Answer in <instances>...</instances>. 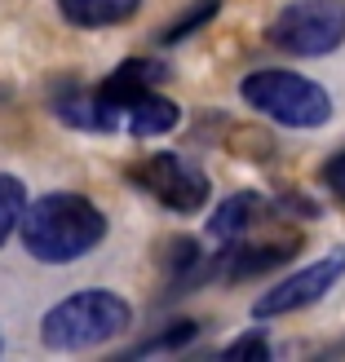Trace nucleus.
Returning a JSON list of instances; mask_svg holds the SVG:
<instances>
[{
    "label": "nucleus",
    "instance_id": "f257e3e1",
    "mask_svg": "<svg viewBox=\"0 0 345 362\" xmlns=\"http://www.w3.org/2000/svg\"><path fill=\"white\" fill-rule=\"evenodd\" d=\"M53 115L84 133H129V137H164L181 124L177 102L159 98V88H120L106 80L98 88L62 80L53 88Z\"/></svg>",
    "mask_w": 345,
    "mask_h": 362
},
{
    "label": "nucleus",
    "instance_id": "f03ea898",
    "mask_svg": "<svg viewBox=\"0 0 345 362\" xmlns=\"http://www.w3.org/2000/svg\"><path fill=\"white\" fill-rule=\"evenodd\" d=\"M18 234H23V247L35 261L71 265V261L89 257L106 239V216L94 199L58 190V194H45V199H35V204L23 208Z\"/></svg>",
    "mask_w": 345,
    "mask_h": 362
},
{
    "label": "nucleus",
    "instance_id": "7ed1b4c3",
    "mask_svg": "<svg viewBox=\"0 0 345 362\" xmlns=\"http://www.w3.org/2000/svg\"><path fill=\"white\" fill-rule=\"evenodd\" d=\"M129 322H133V310L124 296L106 292V287H84V292L58 300L40 318V340L58 354H76V349H94L115 340L120 332H129Z\"/></svg>",
    "mask_w": 345,
    "mask_h": 362
},
{
    "label": "nucleus",
    "instance_id": "20e7f679",
    "mask_svg": "<svg viewBox=\"0 0 345 362\" xmlns=\"http://www.w3.org/2000/svg\"><path fill=\"white\" fill-rule=\"evenodd\" d=\"M239 93L252 111L270 115L275 124H288V129H323L332 115L328 88L297 76V71H252L239 84Z\"/></svg>",
    "mask_w": 345,
    "mask_h": 362
},
{
    "label": "nucleus",
    "instance_id": "39448f33",
    "mask_svg": "<svg viewBox=\"0 0 345 362\" xmlns=\"http://www.w3.org/2000/svg\"><path fill=\"white\" fill-rule=\"evenodd\" d=\"M266 40L297 58H323L345 45V9L336 0H297V5L279 9Z\"/></svg>",
    "mask_w": 345,
    "mask_h": 362
},
{
    "label": "nucleus",
    "instance_id": "423d86ee",
    "mask_svg": "<svg viewBox=\"0 0 345 362\" xmlns=\"http://www.w3.org/2000/svg\"><path fill=\"white\" fill-rule=\"evenodd\" d=\"M129 181L142 190V194H151L155 204H164L169 212H181V216H191L208 204V173L204 168H195L191 159H181L173 151H155L147 159H137V164L129 168Z\"/></svg>",
    "mask_w": 345,
    "mask_h": 362
},
{
    "label": "nucleus",
    "instance_id": "0eeeda50",
    "mask_svg": "<svg viewBox=\"0 0 345 362\" xmlns=\"http://www.w3.org/2000/svg\"><path fill=\"white\" fill-rule=\"evenodd\" d=\"M341 279H345V247H336L332 257H323V261H315V265L297 269L293 279L275 283L257 305H252V318H283V314H297V310H305V305L323 300Z\"/></svg>",
    "mask_w": 345,
    "mask_h": 362
},
{
    "label": "nucleus",
    "instance_id": "6e6552de",
    "mask_svg": "<svg viewBox=\"0 0 345 362\" xmlns=\"http://www.w3.org/2000/svg\"><path fill=\"white\" fill-rule=\"evenodd\" d=\"M301 252V234H288V239H266V243H244V239H230V247L222 257H208L213 265V279H252V274H266L283 261H293Z\"/></svg>",
    "mask_w": 345,
    "mask_h": 362
},
{
    "label": "nucleus",
    "instance_id": "1a4fd4ad",
    "mask_svg": "<svg viewBox=\"0 0 345 362\" xmlns=\"http://www.w3.org/2000/svg\"><path fill=\"white\" fill-rule=\"evenodd\" d=\"M275 216H288V212H283V199H266V194L239 190V194H230L226 204L213 212L208 230L217 234V239H244L248 230H257V226H266V221H275Z\"/></svg>",
    "mask_w": 345,
    "mask_h": 362
},
{
    "label": "nucleus",
    "instance_id": "9d476101",
    "mask_svg": "<svg viewBox=\"0 0 345 362\" xmlns=\"http://www.w3.org/2000/svg\"><path fill=\"white\" fill-rule=\"evenodd\" d=\"M159 261H164V269H169V296H181V292H191V287H199L204 279H213V265L204 257V247H199L195 239H186V234L169 239Z\"/></svg>",
    "mask_w": 345,
    "mask_h": 362
},
{
    "label": "nucleus",
    "instance_id": "9b49d317",
    "mask_svg": "<svg viewBox=\"0 0 345 362\" xmlns=\"http://www.w3.org/2000/svg\"><path fill=\"white\" fill-rule=\"evenodd\" d=\"M58 9L71 27L98 31V27H120L142 9V0H58Z\"/></svg>",
    "mask_w": 345,
    "mask_h": 362
},
{
    "label": "nucleus",
    "instance_id": "f8f14e48",
    "mask_svg": "<svg viewBox=\"0 0 345 362\" xmlns=\"http://www.w3.org/2000/svg\"><path fill=\"white\" fill-rule=\"evenodd\" d=\"M164 80H169V66L159 58H129L106 76V84H120V88H155Z\"/></svg>",
    "mask_w": 345,
    "mask_h": 362
},
{
    "label": "nucleus",
    "instance_id": "ddd939ff",
    "mask_svg": "<svg viewBox=\"0 0 345 362\" xmlns=\"http://www.w3.org/2000/svg\"><path fill=\"white\" fill-rule=\"evenodd\" d=\"M195 336H199V322L181 318V322H173L169 332H155L151 340H142V345H133V349H129V358H147V354H177V349H186Z\"/></svg>",
    "mask_w": 345,
    "mask_h": 362
},
{
    "label": "nucleus",
    "instance_id": "4468645a",
    "mask_svg": "<svg viewBox=\"0 0 345 362\" xmlns=\"http://www.w3.org/2000/svg\"><path fill=\"white\" fill-rule=\"evenodd\" d=\"M27 208V186L9 173H0V243L18 230V216Z\"/></svg>",
    "mask_w": 345,
    "mask_h": 362
},
{
    "label": "nucleus",
    "instance_id": "2eb2a0df",
    "mask_svg": "<svg viewBox=\"0 0 345 362\" xmlns=\"http://www.w3.org/2000/svg\"><path fill=\"white\" fill-rule=\"evenodd\" d=\"M217 5H222V0H199V5H191L186 13L177 18V23L159 35V45H177V40H186L191 31H199L204 23H213V13H217Z\"/></svg>",
    "mask_w": 345,
    "mask_h": 362
},
{
    "label": "nucleus",
    "instance_id": "dca6fc26",
    "mask_svg": "<svg viewBox=\"0 0 345 362\" xmlns=\"http://www.w3.org/2000/svg\"><path fill=\"white\" fill-rule=\"evenodd\" d=\"M222 358H252V362H266L270 358V340L261 332H248L239 340H230V345L222 349Z\"/></svg>",
    "mask_w": 345,
    "mask_h": 362
},
{
    "label": "nucleus",
    "instance_id": "f3484780",
    "mask_svg": "<svg viewBox=\"0 0 345 362\" xmlns=\"http://www.w3.org/2000/svg\"><path fill=\"white\" fill-rule=\"evenodd\" d=\"M319 181H323V190H328L336 204H345V151H336L328 164L319 168Z\"/></svg>",
    "mask_w": 345,
    "mask_h": 362
},
{
    "label": "nucleus",
    "instance_id": "a211bd4d",
    "mask_svg": "<svg viewBox=\"0 0 345 362\" xmlns=\"http://www.w3.org/2000/svg\"><path fill=\"white\" fill-rule=\"evenodd\" d=\"M0 98H5V88H0Z\"/></svg>",
    "mask_w": 345,
    "mask_h": 362
}]
</instances>
